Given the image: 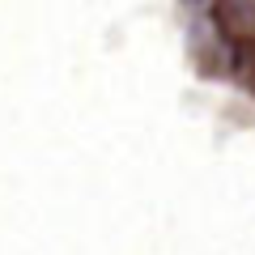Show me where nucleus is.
<instances>
[{
	"instance_id": "obj_1",
	"label": "nucleus",
	"mask_w": 255,
	"mask_h": 255,
	"mask_svg": "<svg viewBox=\"0 0 255 255\" xmlns=\"http://www.w3.org/2000/svg\"><path fill=\"white\" fill-rule=\"evenodd\" d=\"M230 4H238L243 13H251V17H255V0H230Z\"/></svg>"
}]
</instances>
